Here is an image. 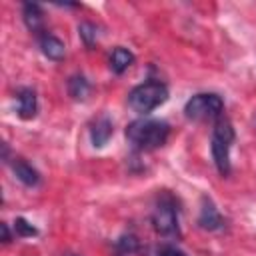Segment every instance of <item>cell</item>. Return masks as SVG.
Listing matches in <instances>:
<instances>
[{
	"instance_id": "19",
	"label": "cell",
	"mask_w": 256,
	"mask_h": 256,
	"mask_svg": "<svg viewBox=\"0 0 256 256\" xmlns=\"http://www.w3.org/2000/svg\"><path fill=\"white\" fill-rule=\"evenodd\" d=\"M68 256H76V254H68Z\"/></svg>"
},
{
	"instance_id": "10",
	"label": "cell",
	"mask_w": 256,
	"mask_h": 256,
	"mask_svg": "<svg viewBox=\"0 0 256 256\" xmlns=\"http://www.w3.org/2000/svg\"><path fill=\"white\" fill-rule=\"evenodd\" d=\"M12 170H14V176H16L22 184H26V186H36V184L40 182L38 170L32 168V166H30L26 160H22V158H14Z\"/></svg>"
},
{
	"instance_id": "15",
	"label": "cell",
	"mask_w": 256,
	"mask_h": 256,
	"mask_svg": "<svg viewBox=\"0 0 256 256\" xmlns=\"http://www.w3.org/2000/svg\"><path fill=\"white\" fill-rule=\"evenodd\" d=\"M138 250V240L134 236H122L118 240V252L124 256H132Z\"/></svg>"
},
{
	"instance_id": "13",
	"label": "cell",
	"mask_w": 256,
	"mask_h": 256,
	"mask_svg": "<svg viewBox=\"0 0 256 256\" xmlns=\"http://www.w3.org/2000/svg\"><path fill=\"white\" fill-rule=\"evenodd\" d=\"M68 94L74 100H84L90 94V82L84 76H72L68 80Z\"/></svg>"
},
{
	"instance_id": "1",
	"label": "cell",
	"mask_w": 256,
	"mask_h": 256,
	"mask_svg": "<svg viewBox=\"0 0 256 256\" xmlns=\"http://www.w3.org/2000/svg\"><path fill=\"white\" fill-rule=\"evenodd\" d=\"M170 134V126L164 120L156 118H138L126 126V138L132 144V148L148 152L156 150L166 144Z\"/></svg>"
},
{
	"instance_id": "17",
	"label": "cell",
	"mask_w": 256,
	"mask_h": 256,
	"mask_svg": "<svg viewBox=\"0 0 256 256\" xmlns=\"http://www.w3.org/2000/svg\"><path fill=\"white\" fill-rule=\"evenodd\" d=\"M14 230H16L18 236H36V234H38V230H36L30 222H26L24 218H16V222H14Z\"/></svg>"
},
{
	"instance_id": "8",
	"label": "cell",
	"mask_w": 256,
	"mask_h": 256,
	"mask_svg": "<svg viewBox=\"0 0 256 256\" xmlns=\"http://www.w3.org/2000/svg\"><path fill=\"white\" fill-rule=\"evenodd\" d=\"M112 132H114L112 120H110L108 116H100V118L92 124V128H90V140H92V144H94L96 148H102V146L110 140Z\"/></svg>"
},
{
	"instance_id": "9",
	"label": "cell",
	"mask_w": 256,
	"mask_h": 256,
	"mask_svg": "<svg viewBox=\"0 0 256 256\" xmlns=\"http://www.w3.org/2000/svg\"><path fill=\"white\" fill-rule=\"evenodd\" d=\"M40 50L46 58L50 60H62L64 54H66V48H64V42L52 34H42L40 36Z\"/></svg>"
},
{
	"instance_id": "16",
	"label": "cell",
	"mask_w": 256,
	"mask_h": 256,
	"mask_svg": "<svg viewBox=\"0 0 256 256\" xmlns=\"http://www.w3.org/2000/svg\"><path fill=\"white\" fill-rule=\"evenodd\" d=\"M150 256H186V252H182L180 248L172 246V244H162V246H156Z\"/></svg>"
},
{
	"instance_id": "12",
	"label": "cell",
	"mask_w": 256,
	"mask_h": 256,
	"mask_svg": "<svg viewBox=\"0 0 256 256\" xmlns=\"http://www.w3.org/2000/svg\"><path fill=\"white\" fill-rule=\"evenodd\" d=\"M22 16H24L26 26H28L32 32H36V34L44 32V16H42V10H40L38 4H32V2L24 4Z\"/></svg>"
},
{
	"instance_id": "2",
	"label": "cell",
	"mask_w": 256,
	"mask_h": 256,
	"mask_svg": "<svg viewBox=\"0 0 256 256\" xmlns=\"http://www.w3.org/2000/svg\"><path fill=\"white\" fill-rule=\"evenodd\" d=\"M232 142H234V128H232L230 120L218 118L214 128H212L210 150H212L214 164L222 176L230 174V146H232Z\"/></svg>"
},
{
	"instance_id": "18",
	"label": "cell",
	"mask_w": 256,
	"mask_h": 256,
	"mask_svg": "<svg viewBox=\"0 0 256 256\" xmlns=\"http://www.w3.org/2000/svg\"><path fill=\"white\" fill-rule=\"evenodd\" d=\"M0 228H2V240H4L6 244H8V242H10V232H8V224H6V222H2V224H0Z\"/></svg>"
},
{
	"instance_id": "4",
	"label": "cell",
	"mask_w": 256,
	"mask_h": 256,
	"mask_svg": "<svg viewBox=\"0 0 256 256\" xmlns=\"http://www.w3.org/2000/svg\"><path fill=\"white\" fill-rule=\"evenodd\" d=\"M154 230L162 236H178V206L170 194H162L156 200L152 212Z\"/></svg>"
},
{
	"instance_id": "6",
	"label": "cell",
	"mask_w": 256,
	"mask_h": 256,
	"mask_svg": "<svg viewBox=\"0 0 256 256\" xmlns=\"http://www.w3.org/2000/svg\"><path fill=\"white\" fill-rule=\"evenodd\" d=\"M198 224L204 228V230H220L224 226V220L220 216V212L216 210L214 202L204 196L202 198V206H200V216H198Z\"/></svg>"
},
{
	"instance_id": "11",
	"label": "cell",
	"mask_w": 256,
	"mask_h": 256,
	"mask_svg": "<svg viewBox=\"0 0 256 256\" xmlns=\"http://www.w3.org/2000/svg\"><path fill=\"white\" fill-rule=\"evenodd\" d=\"M132 64H134V54H132L128 48L116 46V48L112 50V54H110V68H112L114 74L126 72Z\"/></svg>"
},
{
	"instance_id": "14",
	"label": "cell",
	"mask_w": 256,
	"mask_h": 256,
	"mask_svg": "<svg viewBox=\"0 0 256 256\" xmlns=\"http://www.w3.org/2000/svg\"><path fill=\"white\" fill-rule=\"evenodd\" d=\"M78 34H80V38L84 40L86 46H92L96 42V26L90 24V22H82L78 26Z\"/></svg>"
},
{
	"instance_id": "3",
	"label": "cell",
	"mask_w": 256,
	"mask_h": 256,
	"mask_svg": "<svg viewBox=\"0 0 256 256\" xmlns=\"http://www.w3.org/2000/svg\"><path fill=\"white\" fill-rule=\"evenodd\" d=\"M168 100V88L162 82H144L130 90L128 104L138 114H148Z\"/></svg>"
},
{
	"instance_id": "7",
	"label": "cell",
	"mask_w": 256,
	"mask_h": 256,
	"mask_svg": "<svg viewBox=\"0 0 256 256\" xmlns=\"http://www.w3.org/2000/svg\"><path fill=\"white\" fill-rule=\"evenodd\" d=\"M16 102H18V116L22 120H30L36 116L38 100H36V92L32 88H20L16 94Z\"/></svg>"
},
{
	"instance_id": "5",
	"label": "cell",
	"mask_w": 256,
	"mask_h": 256,
	"mask_svg": "<svg viewBox=\"0 0 256 256\" xmlns=\"http://www.w3.org/2000/svg\"><path fill=\"white\" fill-rule=\"evenodd\" d=\"M222 108L224 102L218 94H196L186 102L184 114L190 120H212L220 118Z\"/></svg>"
}]
</instances>
